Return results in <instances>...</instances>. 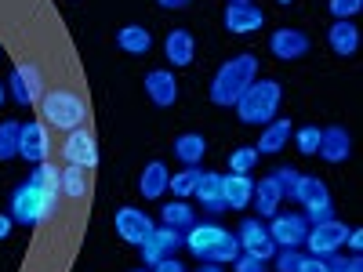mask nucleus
I'll return each instance as SVG.
<instances>
[{
  "mask_svg": "<svg viewBox=\"0 0 363 272\" xmlns=\"http://www.w3.org/2000/svg\"><path fill=\"white\" fill-rule=\"evenodd\" d=\"M298 272H327V258L306 254V258H301V265H298Z\"/></svg>",
  "mask_w": 363,
  "mask_h": 272,
  "instance_id": "nucleus-39",
  "label": "nucleus"
},
{
  "mask_svg": "<svg viewBox=\"0 0 363 272\" xmlns=\"http://www.w3.org/2000/svg\"><path fill=\"white\" fill-rule=\"evenodd\" d=\"M291 138H294V145H298V153H301V157H313L316 149H320V128H313V124H309V128H301V131H294Z\"/></svg>",
  "mask_w": 363,
  "mask_h": 272,
  "instance_id": "nucleus-34",
  "label": "nucleus"
},
{
  "mask_svg": "<svg viewBox=\"0 0 363 272\" xmlns=\"http://www.w3.org/2000/svg\"><path fill=\"white\" fill-rule=\"evenodd\" d=\"M15 73L22 76V84H26V91H29V98H33V106H37L40 95H44V76H40V69L29 66V62H22V66H15Z\"/></svg>",
  "mask_w": 363,
  "mask_h": 272,
  "instance_id": "nucleus-32",
  "label": "nucleus"
},
{
  "mask_svg": "<svg viewBox=\"0 0 363 272\" xmlns=\"http://www.w3.org/2000/svg\"><path fill=\"white\" fill-rule=\"evenodd\" d=\"M269 178H272V181H277V186H280V193H284V200H294V189H298V178H301V174H298L294 167H287V164H280V167H277V171H272Z\"/></svg>",
  "mask_w": 363,
  "mask_h": 272,
  "instance_id": "nucleus-33",
  "label": "nucleus"
},
{
  "mask_svg": "<svg viewBox=\"0 0 363 272\" xmlns=\"http://www.w3.org/2000/svg\"><path fill=\"white\" fill-rule=\"evenodd\" d=\"M58 186H62V196H69V200H84V196H87V171L66 164L62 171H58Z\"/></svg>",
  "mask_w": 363,
  "mask_h": 272,
  "instance_id": "nucleus-27",
  "label": "nucleus"
},
{
  "mask_svg": "<svg viewBox=\"0 0 363 272\" xmlns=\"http://www.w3.org/2000/svg\"><path fill=\"white\" fill-rule=\"evenodd\" d=\"M236 272H269V261H262V258H255V254H244V251H240L236 254Z\"/></svg>",
  "mask_w": 363,
  "mask_h": 272,
  "instance_id": "nucleus-38",
  "label": "nucleus"
},
{
  "mask_svg": "<svg viewBox=\"0 0 363 272\" xmlns=\"http://www.w3.org/2000/svg\"><path fill=\"white\" fill-rule=\"evenodd\" d=\"M251 203H255V215L258 218H272L280 210V203H284V193H280V186L272 178H262V181H255Z\"/></svg>",
  "mask_w": 363,
  "mask_h": 272,
  "instance_id": "nucleus-23",
  "label": "nucleus"
},
{
  "mask_svg": "<svg viewBox=\"0 0 363 272\" xmlns=\"http://www.w3.org/2000/svg\"><path fill=\"white\" fill-rule=\"evenodd\" d=\"M294 203L306 207V218L309 225H320V222H330L335 218V200H330V189L323 178H298V189H294Z\"/></svg>",
  "mask_w": 363,
  "mask_h": 272,
  "instance_id": "nucleus-6",
  "label": "nucleus"
},
{
  "mask_svg": "<svg viewBox=\"0 0 363 272\" xmlns=\"http://www.w3.org/2000/svg\"><path fill=\"white\" fill-rule=\"evenodd\" d=\"M301 254L298 247H280L277 254H272V265H277V272H298V265H301Z\"/></svg>",
  "mask_w": 363,
  "mask_h": 272,
  "instance_id": "nucleus-35",
  "label": "nucleus"
},
{
  "mask_svg": "<svg viewBox=\"0 0 363 272\" xmlns=\"http://www.w3.org/2000/svg\"><path fill=\"white\" fill-rule=\"evenodd\" d=\"M316 153L327 160V164H345L349 160V153H352V138H349V131L345 128H320V149Z\"/></svg>",
  "mask_w": 363,
  "mask_h": 272,
  "instance_id": "nucleus-17",
  "label": "nucleus"
},
{
  "mask_svg": "<svg viewBox=\"0 0 363 272\" xmlns=\"http://www.w3.org/2000/svg\"><path fill=\"white\" fill-rule=\"evenodd\" d=\"M255 80H258V58L251 51H244V55L229 58L225 66H218L215 80H211L207 98L215 106H222V109H229V106H236V98L244 95Z\"/></svg>",
  "mask_w": 363,
  "mask_h": 272,
  "instance_id": "nucleus-3",
  "label": "nucleus"
},
{
  "mask_svg": "<svg viewBox=\"0 0 363 272\" xmlns=\"http://www.w3.org/2000/svg\"><path fill=\"white\" fill-rule=\"evenodd\" d=\"M269 229V236H272V244L277 247H301L306 244V236H309V218L306 215H272V222L265 225Z\"/></svg>",
  "mask_w": 363,
  "mask_h": 272,
  "instance_id": "nucleus-9",
  "label": "nucleus"
},
{
  "mask_svg": "<svg viewBox=\"0 0 363 272\" xmlns=\"http://www.w3.org/2000/svg\"><path fill=\"white\" fill-rule=\"evenodd\" d=\"M229 4H255V0H229Z\"/></svg>",
  "mask_w": 363,
  "mask_h": 272,
  "instance_id": "nucleus-46",
  "label": "nucleus"
},
{
  "mask_svg": "<svg viewBox=\"0 0 363 272\" xmlns=\"http://www.w3.org/2000/svg\"><path fill=\"white\" fill-rule=\"evenodd\" d=\"M62 157H66V164L84 167V171L95 167L99 164V145H95V138H91V131H84V128L69 131L66 142H62Z\"/></svg>",
  "mask_w": 363,
  "mask_h": 272,
  "instance_id": "nucleus-13",
  "label": "nucleus"
},
{
  "mask_svg": "<svg viewBox=\"0 0 363 272\" xmlns=\"http://www.w3.org/2000/svg\"><path fill=\"white\" fill-rule=\"evenodd\" d=\"M280 4H294V0H280Z\"/></svg>",
  "mask_w": 363,
  "mask_h": 272,
  "instance_id": "nucleus-48",
  "label": "nucleus"
},
{
  "mask_svg": "<svg viewBox=\"0 0 363 272\" xmlns=\"http://www.w3.org/2000/svg\"><path fill=\"white\" fill-rule=\"evenodd\" d=\"M258 149L255 145H240V149H233V157H229V174H251L255 167H258Z\"/></svg>",
  "mask_w": 363,
  "mask_h": 272,
  "instance_id": "nucleus-31",
  "label": "nucleus"
},
{
  "mask_svg": "<svg viewBox=\"0 0 363 272\" xmlns=\"http://www.w3.org/2000/svg\"><path fill=\"white\" fill-rule=\"evenodd\" d=\"M40 116L58 131H77L87 120V102L69 87H51L40 95Z\"/></svg>",
  "mask_w": 363,
  "mask_h": 272,
  "instance_id": "nucleus-5",
  "label": "nucleus"
},
{
  "mask_svg": "<svg viewBox=\"0 0 363 272\" xmlns=\"http://www.w3.org/2000/svg\"><path fill=\"white\" fill-rule=\"evenodd\" d=\"M131 272H149V268H131Z\"/></svg>",
  "mask_w": 363,
  "mask_h": 272,
  "instance_id": "nucleus-47",
  "label": "nucleus"
},
{
  "mask_svg": "<svg viewBox=\"0 0 363 272\" xmlns=\"http://www.w3.org/2000/svg\"><path fill=\"white\" fill-rule=\"evenodd\" d=\"M58 200H62V186H58V167L51 160L37 164L29 178L11 193V222L15 225H40L44 218L58 215Z\"/></svg>",
  "mask_w": 363,
  "mask_h": 272,
  "instance_id": "nucleus-1",
  "label": "nucleus"
},
{
  "mask_svg": "<svg viewBox=\"0 0 363 272\" xmlns=\"http://www.w3.org/2000/svg\"><path fill=\"white\" fill-rule=\"evenodd\" d=\"M182 247H189L207 265H233L236 254H240L236 232H225L215 222H193L186 232H182Z\"/></svg>",
  "mask_w": 363,
  "mask_h": 272,
  "instance_id": "nucleus-2",
  "label": "nucleus"
},
{
  "mask_svg": "<svg viewBox=\"0 0 363 272\" xmlns=\"http://www.w3.org/2000/svg\"><path fill=\"white\" fill-rule=\"evenodd\" d=\"M164 55H167V62L171 66H189L193 58H196V40L189 29H171V33L164 37Z\"/></svg>",
  "mask_w": 363,
  "mask_h": 272,
  "instance_id": "nucleus-18",
  "label": "nucleus"
},
{
  "mask_svg": "<svg viewBox=\"0 0 363 272\" xmlns=\"http://www.w3.org/2000/svg\"><path fill=\"white\" fill-rule=\"evenodd\" d=\"M178 247H182V232H178V229H167V225H157L153 232L145 236V244H142V265L153 268L157 261L174 258Z\"/></svg>",
  "mask_w": 363,
  "mask_h": 272,
  "instance_id": "nucleus-12",
  "label": "nucleus"
},
{
  "mask_svg": "<svg viewBox=\"0 0 363 272\" xmlns=\"http://www.w3.org/2000/svg\"><path fill=\"white\" fill-rule=\"evenodd\" d=\"M4 98H8V91H4V80H0V106H4Z\"/></svg>",
  "mask_w": 363,
  "mask_h": 272,
  "instance_id": "nucleus-45",
  "label": "nucleus"
},
{
  "mask_svg": "<svg viewBox=\"0 0 363 272\" xmlns=\"http://www.w3.org/2000/svg\"><path fill=\"white\" fill-rule=\"evenodd\" d=\"M18 120H0V160L18 157Z\"/></svg>",
  "mask_w": 363,
  "mask_h": 272,
  "instance_id": "nucleus-30",
  "label": "nucleus"
},
{
  "mask_svg": "<svg viewBox=\"0 0 363 272\" xmlns=\"http://www.w3.org/2000/svg\"><path fill=\"white\" fill-rule=\"evenodd\" d=\"M149 272H186V265H182L178 258H164V261H157Z\"/></svg>",
  "mask_w": 363,
  "mask_h": 272,
  "instance_id": "nucleus-40",
  "label": "nucleus"
},
{
  "mask_svg": "<svg viewBox=\"0 0 363 272\" xmlns=\"http://www.w3.org/2000/svg\"><path fill=\"white\" fill-rule=\"evenodd\" d=\"M157 4H160L164 11H178V8H186V4H193V0H157Z\"/></svg>",
  "mask_w": 363,
  "mask_h": 272,
  "instance_id": "nucleus-42",
  "label": "nucleus"
},
{
  "mask_svg": "<svg viewBox=\"0 0 363 272\" xmlns=\"http://www.w3.org/2000/svg\"><path fill=\"white\" fill-rule=\"evenodd\" d=\"M251 193H255V181H251L247 174H222L225 210H244V207H251Z\"/></svg>",
  "mask_w": 363,
  "mask_h": 272,
  "instance_id": "nucleus-21",
  "label": "nucleus"
},
{
  "mask_svg": "<svg viewBox=\"0 0 363 272\" xmlns=\"http://www.w3.org/2000/svg\"><path fill=\"white\" fill-rule=\"evenodd\" d=\"M196 272H225V268H222V265H207V261H203V265H200Z\"/></svg>",
  "mask_w": 363,
  "mask_h": 272,
  "instance_id": "nucleus-44",
  "label": "nucleus"
},
{
  "mask_svg": "<svg viewBox=\"0 0 363 272\" xmlns=\"http://www.w3.org/2000/svg\"><path fill=\"white\" fill-rule=\"evenodd\" d=\"M160 218H164V225L167 229H178V232H186L193 222H196V215H193V207L186 203V200H174V203H164V210H160Z\"/></svg>",
  "mask_w": 363,
  "mask_h": 272,
  "instance_id": "nucleus-28",
  "label": "nucleus"
},
{
  "mask_svg": "<svg viewBox=\"0 0 363 272\" xmlns=\"http://www.w3.org/2000/svg\"><path fill=\"white\" fill-rule=\"evenodd\" d=\"M309 47L313 44L301 29H277V33L269 37V51H272V58H280V62H294V58H301Z\"/></svg>",
  "mask_w": 363,
  "mask_h": 272,
  "instance_id": "nucleus-15",
  "label": "nucleus"
},
{
  "mask_svg": "<svg viewBox=\"0 0 363 272\" xmlns=\"http://www.w3.org/2000/svg\"><path fill=\"white\" fill-rule=\"evenodd\" d=\"M51 153V138H48V128L40 120H26L18 128V157L29 160V164H44Z\"/></svg>",
  "mask_w": 363,
  "mask_h": 272,
  "instance_id": "nucleus-11",
  "label": "nucleus"
},
{
  "mask_svg": "<svg viewBox=\"0 0 363 272\" xmlns=\"http://www.w3.org/2000/svg\"><path fill=\"white\" fill-rule=\"evenodd\" d=\"M196 200H200V207L207 210V215H222L225 210V196H222V174H200V181H196V193H193Z\"/></svg>",
  "mask_w": 363,
  "mask_h": 272,
  "instance_id": "nucleus-24",
  "label": "nucleus"
},
{
  "mask_svg": "<svg viewBox=\"0 0 363 272\" xmlns=\"http://www.w3.org/2000/svg\"><path fill=\"white\" fill-rule=\"evenodd\" d=\"M167 181H171L167 164L149 160V164L142 167V174H138V193H142V200H160V196L167 193Z\"/></svg>",
  "mask_w": 363,
  "mask_h": 272,
  "instance_id": "nucleus-20",
  "label": "nucleus"
},
{
  "mask_svg": "<svg viewBox=\"0 0 363 272\" xmlns=\"http://www.w3.org/2000/svg\"><path fill=\"white\" fill-rule=\"evenodd\" d=\"M330 15L335 18H352V15H359L363 11V0H330Z\"/></svg>",
  "mask_w": 363,
  "mask_h": 272,
  "instance_id": "nucleus-37",
  "label": "nucleus"
},
{
  "mask_svg": "<svg viewBox=\"0 0 363 272\" xmlns=\"http://www.w3.org/2000/svg\"><path fill=\"white\" fill-rule=\"evenodd\" d=\"M200 167H182L178 174H171V181H167V189L178 196V200H186V196H193L196 193V181H200Z\"/></svg>",
  "mask_w": 363,
  "mask_h": 272,
  "instance_id": "nucleus-29",
  "label": "nucleus"
},
{
  "mask_svg": "<svg viewBox=\"0 0 363 272\" xmlns=\"http://www.w3.org/2000/svg\"><path fill=\"white\" fill-rule=\"evenodd\" d=\"M116 47L120 51H128V55H149V47H153V37H149V29L145 26H120V33H116Z\"/></svg>",
  "mask_w": 363,
  "mask_h": 272,
  "instance_id": "nucleus-26",
  "label": "nucleus"
},
{
  "mask_svg": "<svg viewBox=\"0 0 363 272\" xmlns=\"http://www.w3.org/2000/svg\"><path fill=\"white\" fill-rule=\"evenodd\" d=\"M222 26L229 29V33H236V37L240 33H258V29L265 26V15H262L258 4H229Z\"/></svg>",
  "mask_w": 363,
  "mask_h": 272,
  "instance_id": "nucleus-16",
  "label": "nucleus"
},
{
  "mask_svg": "<svg viewBox=\"0 0 363 272\" xmlns=\"http://www.w3.org/2000/svg\"><path fill=\"white\" fill-rule=\"evenodd\" d=\"M113 225H116V236L124 239V244H131V247H142L145 236L157 229L153 218H149L145 210H138V207H120L116 218H113Z\"/></svg>",
  "mask_w": 363,
  "mask_h": 272,
  "instance_id": "nucleus-10",
  "label": "nucleus"
},
{
  "mask_svg": "<svg viewBox=\"0 0 363 272\" xmlns=\"http://www.w3.org/2000/svg\"><path fill=\"white\" fill-rule=\"evenodd\" d=\"M345 247H349L352 254H359V251H363V232H359V229H349V236H345Z\"/></svg>",
  "mask_w": 363,
  "mask_h": 272,
  "instance_id": "nucleus-41",
  "label": "nucleus"
},
{
  "mask_svg": "<svg viewBox=\"0 0 363 272\" xmlns=\"http://www.w3.org/2000/svg\"><path fill=\"white\" fill-rule=\"evenodd\" d=\"M291 135H294V128H291V120L284 116H277V120H269L265 124V131H262V138H258V157H272V153H280V149L291 142Z\"/></svg>",
  "mask_w": 363,
  "mask_h": 272,
  "instance_id": "nucleus-22",
  "label": "nucleus"
},
{
  "mask_svg": "<svg viewBox=\"0 0 363 272\" xmlns=\"http://www.w3.org/2000/svg\"><path fill=\"white\" fill-rule=\"evenodd\" d=\"M345 236H349V225L338 222V218H330V222L313 225L301 247H309L313 258H330V254H338V251L345 247Z\"/></svg>",
  "mask_w": 363,
  "mask_h": 272,
  "instance_id": "nucleus-7",
  "label": "nucleus"
},
{
  "mask_svg": "<svg viewBox=\"0 0 363 272\" xmlns=\"http://www.w3.org/2000/svg\"><path fill=\"white\" fill-rule=\"evenodd\" d=\"M171 153L182 167H200L203 153H207V138L203 135H178L174 145H171Z\"/></svg>",
  "mask_w": 363,
  "mask_h": 272,
  "instance_id": "nucleus-25",
  "label": "nucleus"
},
{
  "mask_svg": "<svg viewBox=\"0 0 363 272\" xmlns=\"http://www.w3.org/2000/svg\"><path fill=\"white\" fill-rule=\"evenodd\" d=\"M236 244H240V251H244V254H255L262 261H269L272 254L280 251L277 244H272V236H269V229H265L262 218H244V222H240Z\"/></svg>",
  "mask_w": 363,
  "mask_h": 272,
  "instance_id": "nucleus-8",
  "label": "nucleus"
},
{
  "mask_svg": "<svg viewBox=\"0 0 363 272\" xmlns=\"http://www.w3.org/2000/svg\"><path fill=\"white\" fill-rule=\"evenodd\" d=\"M327 44H330V51H335L338 58H352L356 47H359V29L349 18H335L330 29H327Z\"/></svg>",
  "mask_w": 363,
  "mask_h": 272,
  "instance_id": "nucleus-19",
  "label": "nucleus"
},
{
  "mask_svg": "<svg viewBox=\"0 0 363 272\" xmlns=\"http://www.w3.org/2000/svg\"><path fill=\"white\" fill-rule=\"evenodd\" d=\"M11 229H15L11 215H0V239H8V236H11Z\"/></svg>",
  "mask_w": 363,
  "mask_h": 272,
  "instance_id": "nucleus-43",
  "label": "nucleus"
},
{
  "mask_svg": "<svg viewBox=\"0 0 363 272\" xmlns=\"http://www.w3.org/2000/svg\"><path fill=\"white\" fill-rule=\"evenodd\" d=\"M327 272H363V261H359V254H352V258L330 254L327 258Z\"/></svg>",
  "mask_w": 363,
  "mask_h": 272,
  "instance_id": "nucleus-36",
  "label": "nucleus"
},
{
  "mask_svg": "<svg viewBox=\"0 0 363 272\" xmlns=\"http://www.w3.org/2000/svg\"><path fill=\"white\" fill-rule=\"evenodd\" d=\"M145 95L157 109H171L178 102V80L171 69H149L145 73Z\"/></svg>",
  "mask_w": 363,
  "mask_h": 272,
  "instance_id": "nucleus-14",
  "label": "nucleus"
},
{
  "mask_svg": "<svg viewBox=\"0 0 363 272\" xmlns=\"http://www.w3.org/2000/svg\"><path fill=\"white\" fill-rule=\"evenodd\" d=\"M280 102H284V87L277 80H255L236 98V116H240V124H262L265 128L269 120H277Z\"/></svg>",
  "mask_w": 363,
  "mask_h": 272,
  "instance_id": "nucleus-4",
  "label": "nucleus"
}]
</instances>
